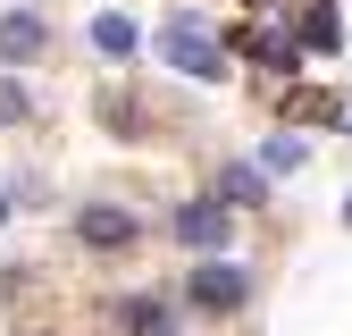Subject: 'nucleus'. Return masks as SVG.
<instances>
[{
  "instance_id": "obj_1",
  "label": "nucleus",
  "mask_w": 352,
  "mask_h": 336,
  "mask_svg": "<svg viewBox=\"0 0 352 336\" xmlns=\"http://www.w3.org/2000/svg\"><path fill=\"white\" fill-rule=\"evenodd\" d=\"M185 303H193V311H243V303H252V269H243V261H201V269L185 277Z\"/></svg>"
},
{
  "instance_id": "obj_2",
  "label": "nucleus",
  "mask_w": 352,
  "mask_h": 336,
  "mask_svg": "<svg viewBox=\"0 0 352 336\" xmlns=\"http://www.w3.org/2000/svg\"><path fill=\"white\" fill-rule=\"evenodd\" d=\"M160 51H168V67H185V76H227V51H218V42H210L185 9L160 25Z\"/></svg>"
},
{
  "instance_id": "obj_3",
  "label": "nucleus",
  "mask_w": 352,
  "mask_h": 336,
  "mask_svg": "<svg viewBox=\"0 0 352 336\" xmlns=\"http://www.w3.org/2000/svg\"><path fill=\"white\" fill-rule=\"evenodd\" d=\"M135 210H126V202H84L76 210V244L84 252H135Z\"/></svg>"
},
{
  "instance_id": "obj_4",
  "label": "nucleus",
  "mask_w": 352,
  "mask_h": 336,
  "mask_svg": "<svg viewBox=\"0 0 352 336\" xmlns=\"http://www.w3.org/2000/svg\"><path fill=\"white\" fill-rule=\"evenodd\" d=\"M176 244H193V252H210L218 261V244H227V202H176Z\"/></svg>"
},
{
  "instance_id": "obj_5",
  "label": "nucleus",
  "mask_w": 352,
  "mask_h": 336,
  "mask_svg": "<svg viewBox=\"0 0 352 336\" xmlns=\"http://www.w3.org/2000/svg\"><path fill=\"white\" fill-rule=\"evenodd\" d=\"M34 51H51V25H42L34 9H9L0 17V67H25Z\"/></svg>"
},
{
  "instance_id": "obj_6",
  "label": "nucleus",
  "mask_w": 352,
  "mask_h": 336,
  "mask_svg": "<svg viewBox=\"0 0 352 336\" xmlns=\"http://www.w3.org/2000/svg\"><path fill=\"white\" fill-rule=\"evenodd\" d=\"M118 328L126 336H176V303H160V294H126V303H118Z\"/></svg>"
},
{
  "instance_id": "obj_7",
  "label": "nucleus",
  "mask_w": 352,
  "mask_h": 336,
  "mask_svg": "<svg viewBox=\"0 0 352 336\" xmlns=\"http://www.w3.org/2000/svg\"><path fill=\"white\" fill-rule=\"evenodd\" d=\"M218 202H227V210H260V202H269V177H260L252 160H235V168H218Z\"/></svg>"
},
{
  "instance_id": "obj_8",
  "label": "nucleus",
  "mask_w": 352,
  "mask_h": 336,
  "mask_svg": "<svg viewBox=\"0 0 352 336\" xmlns=\"http://www.w3.org/2000/svg\"><path fill=\"white\" fill-rule=\"evenodd\" d=\"M135 42H143V34H135V17H118V9H101V17H93V51H101V59H135Z\"/></svg>"
},
{
  "instance_id": "obj_9",
  "label": "nucleus",
  "mask_w": 352,
  "mask_h": 336,
  "mask_svg": "<svg viewBox=\"0 0 352 336\" xmlns=\"http://www.w3.org/2000/svg\"><path fill=\"white\" fill-rule=\"evenodd\" d=\"M336 42H344L336 9H319V0H311V9H302V51H336Z\"/></svg>"
},
{
  "instance_id": "obj_10",
  "label": "nucleus",
  "mask_w": 352,
  "mask_h": 336,
  "mask_svg": "<svg viewBox=\"0 0 352 336\" xmlns=\"http://www.w3.org/2000/svg\"><path fill=\"white\" fill-rule=\"evenodd\" d=\"M252 59H269V76H294L302 42H285V34H252Z\"/></svg>"
},
{
  "instance_id": "obj_11",
  "label": "nucleus",
  "mask_w": 352,
  "mask_h": 336,
  "mask_svg": "<svg viewBox=\"0 0 352 336\" xmlns=\"http://www.w3.org/2000/svg\"><path fill=\"white\" fill-rule=\"evenodd\" d=\"M34 118V101H25V84L17 76H0V126H25Z\"/></svg>"
},
{
  "instance_id": "obj_12",
  "label": "nucleus",
  "mask_w": 352,
  "mask_h": 336,
  "mask_svg": "<svg viewBox=\"0 0 352 336\" xmlns=\"http://www.w3.org/2000/svg\"><path fill=\"white\" fill-rule=\"evenodd\" d=\"M260 160H269V168H277V177H285V168H302V143H285V135H277V143H269V151H260Z\"/></svg>"
},
{
  "instance_id": "obj_13",
  "label": "nucleus",
  "mask_w": 352,
  "mask_h": 336,
  "mask_svg": "<svg viewBox=\"0 0 352 336\" xmlns=\"http://www.w3.org/2000/svg\"><path fill=\"white\" fill-rule=\"evenodd\" d=\"M0 219H9V202H0Z\"/></svg>"
},
{
  "instance_id": "obj_14",
  "label": "nucleus",
  "mask_w": 352,
  "mask_h": 336,
  "mask_svg": "<svg viewBox=\"0 0 352 336\" xmlns=\"http://www.w3.org/2000/svg\"><path fill=\"white\" fill-rule=\"evenodd\" d=\"M344 219H352V202H344Z\"/></svg>"
}]
</instances>
